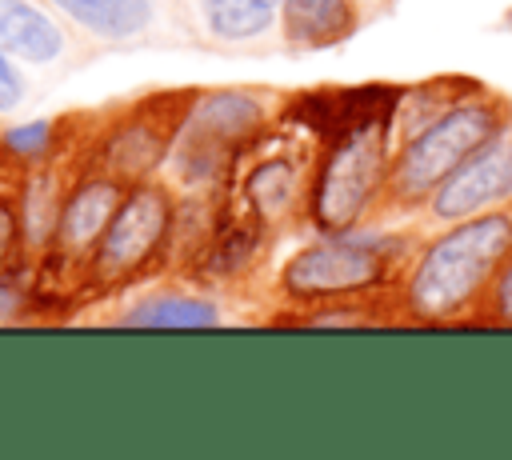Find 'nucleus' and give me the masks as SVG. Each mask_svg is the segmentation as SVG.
Wrapping results in <instances>:
<instances>
[{"instance_id":"f257e3e1","label":"nucleus","mask_w":512,"mask_h":460,"mask_svg":"<svg viewBox=\"0 0 512 460\" xmlns=\"http://www.w3.org/2000/svg\"><path fill=\"white\" fill-rule=\"evenodd\" d=\"M508 252L512 204L420 228L416 248L408 252L392 292L384 296V320L420 328L472 324Z\"/></svg>"},{"instance_id":"f03ea898","label":"nucleus","mask_w":512,"mask_h":460,"mask_svg":"<svg viewBox=\"0 0 512 460\" xmlns=\"http://www.w3.org/2000/svg\"><path fill=\"white\" fill-rule=\"evenodd\" d=\"M416 236V220H368L344 232H308V240L268 268V292L288 304V312L332 300H376L384 312V296L416 248Z\"/></svg>"},{"instance_id":"7ed1b4c3","label":"nucleus","mask_w":512,"mask_h":460,"mask_svg":"<svg viewBox=\"0 0 512 460\" xmlns=\"http://www.w3.org/2000/svg\"><path fill=\"white\" fill-rule=\"evenodd\" d=\"M512 120V100L488 84L396 132L384 188V220H416L424 200Z\"/></svg>"},{"instance_id":"20e7f679","label":"nucleus","mask_w":512,"mask_h":460,"mask_svg":"<svg viewBox=\"0 0 512 460\" xmlns=\"http://www.w3.org/2000/svg\"><path fill=\"white\" fill-rule=\"evenodd\" d=\"M276 116L280 96L264 88H196L176 128L164 180L176 192H228L236 164L268 128H276Z\"/></svg>"},{"instance_id":"39448f33","label":"nucleus","mask_w":512,"mask_h":460,"mask_svg":"<svg viewBox=\"0 0 512 460\" xmlns=\"http://www.w3.org/2000/svg\"><path fill=\"white\" fill-rule=\"evenodd\" d=\"M392 144H396V120L356 124L316 144L300 204V228L344 232L368 220H384Z\"/></svg>"},{"instance_id":"423d86ee","label":"nucleus","mask_w":512,"mask_h":460,"mask_svg":"<svg viewBox=\"0 0 512 460\" xmlns=\"http://www.w3.org/2000/svg\"><path fill=\"white\" fill-rule=\"evenodd\" d=\"M176 200L180 192L164 180L128 184L116 204L108 228L80 268L84 292H124L164 268H172V236H176Z\"/></svg>"},{"instance_id":"0eeeda50","label":"nucleus","mask_w":512,"mask_h":460,"mask_svg":"<svg viewBox=\"0 0 512 460\" xmlns=\"http://www.w3.org/2000/svg\"><path fill=\"white\" fill-rule=\"evenodd\" d=\"M312 144L284 124L268 128L236 164L228 200L256 220H264L272 232L300 224V204L308 188V168H312Z\"/></svg>"},{"instance_id":"6e6552de","label":"nucleus","mask_w":512,"mask_h":460,"mask_svg":"<svg viewBox=\"0 0 512 460\" xmlns=\"http://www.w3.org/2000/svg\"><path fill=\"white\" fill-rule=\"evenodd\" d=\"M188 96L192 92H156L108 116L104 128L92 136L88 164L120 176L124 184L160 176L176 144V128L184 120Z\"/></svg>"},{"instance_id":"1a4fd4ad","label":"nucleus","mask_w":512,"mask_h":460,"mask_svg":"<svg viewBox=\"0 0 512 460\" xmlns=\"http://www.w3.org/2000/svg\"><path fill=\"white\" fill-rule=\"evenodd\" d=\"M400 100H404V84H384V80L348 84V88H304V92L280 96L276 124H284L288 132L304 136L316 148L356 124L396 120Z\"/></svg>"},{"instance_id":"9d476101","label":"nucleus","mask_w":512,"mask_h":460,"mask_svg":"<svg viewBox=\"0 0 512 460\" xmlns=\"http://www.w3.org/2000/svg\"><path fill=\"white\" fill-rule=\"evenodd\" d=\"M128 184L96 164H84L80 172L68 176L60 212H56V228H52V244L40 256V264H52L60 272H76L80 284V268L88 260V252L96 248L100 232L108 228L116 204L124 200Z\"/></svg>"},{"instance_id":"9b49d317","label":"nucleus","mask_w":512,"mask_h":460,"mask_svg":"<svg viewBox=\"0 0 512 460\" xmlns=\"http://www.w3.org/2000/svg\"><path fill=\"white\" fill-rule=\"evenodd\" d=\"M272 240H276V232L264 220H256L252 212L236 208L224 192L216 224H212L208 240L200 244V252L192 256V264L184 268V276L196 284H208V288H248L268 268Z\"/></svg>"},{"instance_id":"f8f14e48","label":"nucleus","mask_w":512,"mask_h":460,"mask_svg":"<svg viewBox=\"0 0 512 460\" xmlns=\"http://www.w3.org/2000/svg\"><path fill=\"white\" fill-rule=\"evenodd\" d=\"M504 204H512V120L424 200V208L416 212V224L432 228V224H448V220L504 208Z\"/></svg>"},{"instance_id":"ddd939ff","label":"nucleus","mask_w":512,"mask_h":460,"mask_svg":"<svg viewBox=\"0 0 512 460\" xmlns=\"http://www.w3.org/2000/svg\"><path fill=\"white\" fill-rule=\"evenodd\" d=\"M364 12L368 0H280L276 36L296 52H324L352 40Z\"/></svg>"},{"instance_id":"4468645a","label":"nucleus","mask_w":512,"mask_h":460,"mask_svg":"<svg viewBox=\"0 0 512 460\" xmlns=\"http://www.w3.org/2000/svg\"><path fill=\"white\" fill-rule=\"evenodd\" d=\"M116 324H124V328H192V332H200V328H220L224 324V304L212 292L168 284V288H152V292L128 300L124 312L116 316Z\"/></svg>"},{"instance_id":"2eb2a0df","label":"nucleus","mask_w":512,"mask_h":460,"mask_svg":"<svg viewBox=\"0 0 512 460\" xmlns=\"http://www.w3.org/2000/svg\"><path fill=\"white\" fill-rule=\"evenodd\" d=\"M0 52L44 68L68 52V32L40 0H0Z\"/></svg>"},{"instance_id":"dca6fc26","label":"nucleus","mask_w":512,"mask_h":460,"mask_svg":"<svg viewBox=\"0 0 512 460\" xmlns=\"http://www.w3.org/2000/svg\"><path fill=\"white\" fill-rule=\"evenodd\" d=\"M48 4L100 44H128L148 36L160 12L156 0H48Z\"/></svg>"},{"instance_id":"f3484780","label":"nucleus","mask_w":512,"mask_h":460,"mask_svg":"<svg viewBox=\"0 0 512 460\" xmlns=\"http://www.w3.org/2000/svg\"><path fill=\"white\" fill-rule=\"evenodd\" d=\"M64 188H68V172H60L56 160L24 168L20 188H16V212H20V236H24V256L28 260H40L48 252Z\"/></svg>"},{"instance_id":"a211bd4d","label":"nucleus","mask_w":512,"mask_h":460,"mask_svg":"<svg viewBox=\"0 0 512 460\" xmlns=\"http://www.w3.org/2000/svg\"><path fill=\"white\" fill-rule=\"evenodd\" d=\"M196 16L208 40L244 48L276 32L280 0H196Z\"/></svg>"},{"instance_id":"6ab92c4d","label":"nucleus","mask_w":512,"mask_h":460,"mask_svg":"<svg viewBox=\"0 0 512 460\" xmlns=\"http://www.w3.org/2000/svg\"><path fill=\"white\" fill-rule=\"evenodd\" d=\"M64 148V120H24L0 132V152L8 160H16L20 168H36L56 160V152Z\"/></svg>"},{"instance_id":"aec40b11","label":"nucleus","mask_w":512,"mask_h":460,"mask_svg":"<svg viewBox=\"0 0 512 460\" xmlns=\"http://www.w3.org/2000/svg\"><path fill=\"white\" fill-rule=\"evenodd\" d=\"M472 324H484V328H512V252L504 256V264L496 268L488 292H484V304L476 312Z\"/></svg>"},{"instance_id":"412c9836","label":"nucleus","mask_w":512,"mask_h":460,"mask_svg":"<svg viewBox=\"0 0 512 460\" xmlns=\"http://www.w3.org/2000/svg\"><path fill=\"white\" fill-rule=\"evenodd\" d=\"M12 260H24L20 212H16V200L0 196V268H4V264H12Z\"/></svg>"},{"instance_id":"4be33fe9","label":"nucleus","mask_w":512,"mask_h":460,"mask_svg":"<svg viewBox=\"0 0 512 460\" xmlns=\"http://www.w3.org/2000/svg\"><path fill=\"white\" fill-rule=\"evenodd\" d=\"M20 60H12L8 52H0V112H16L24 104V76L16 68Z\"/></svg>"}]
</instances>
